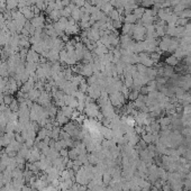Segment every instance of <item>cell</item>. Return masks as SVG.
<instances>
[{
	"label": "cell",
	"instance_id": "6da1fadb",
	"mask_svg": "<svg viewBox=\"0 0 191 191\" xmlns=\"http://www.w3.org/2000/svg\"><path fill=\"white\" fill-rule=\"evenodd\" d=\"M84 113H86V115H87L89 118H91V119H93V118H98L99 115L101 114V111H100V108H99L98 103H96L95 101H92V102H90V103H88V105H86Z\"/></svg>",
	"mask_w": 191,
	"mask_h": 191
},
{
	"label": "cell",
	"instance_id": "7a4b0ae2",
	"mask_svg": "<svg viewBox=\"0 0 191 191\" xmlns=\"http://www.w3.org/2000/svg\"><path fill=\"white\" fill-rule=\"evenodd\" d=\"M108 98H109V101H110V103H111L113 106H118V105H121V103L124 102V98H123V96L119 93V91H118V92H113V93H110V96H109Z\"/></svg>",
	"mask_w": 191,
	"mask_h": 191
},
{
	"label": "cell",
	"instance_id": "3957f363",
	"mask_svg": "<svg viewBox=\"0 0 191 191\" xmlns=\"http://www.w3.org/2000/svg\"><path fill=\"white\" fill-rule=\"evenodd\" d=\"M61 111H62L63 115H65L68 118H71V117H73V114L76 113V109L70 107V106H63V107H61Z\"/></svg>",
	"mask_w": 191,
	"mask_h": 191
},
{
	"label": "cell",
	"instance_id": "277c9868",
	"mask_svg": "<svg viewBox=\"0 0 191 191\" xmlns=\"http://www.w3.org/2000/svg\"><path fill=\"white\" fill-rule=\"evenodd\" d=\"M56 121L58 123V125H64V124H68L69 123V118L63 115V113L60 110L56 115Z\"/></svg>",
	"mask_w": 191,
	"mask_h": 191
},
{
	"label": "cell",
	"instance_id": "5b68a950",
	"mask_svg": "<svg viewBox=\"0 0 191 191\" xmlns=\"http://www.w3.org/2000/svg\"><path fill=\"white\" fill-rule=\"evenodd\" d=\"M14 98L11 97V95H5L2 97V102L6 105V106H9L11 102H13Z\"/></svg>",
	"mask_w": 191,
	"mask_h": 191
}]
</instances>
